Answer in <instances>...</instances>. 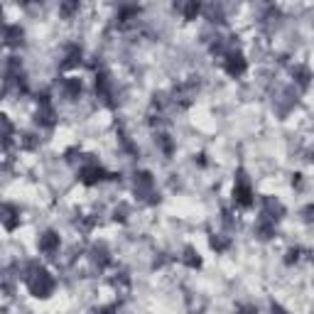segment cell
Here are the masks:
<instances>
[{
    "mask_svg": "<svg viewBox=\"0 0 314 314\" xmlns=\"http://www.w3.org/2000/svg\"><path fill=\"white\" fill-rule=\"evenodd\" d=\"M272 314H290V312H285L280 304H272Z\"/></svg>",
    "mask_w": 314,
    "mask_h": 314,
    "instance_id": "5b68a950",
    "label": "cell"
},
{
    "mask_svg": "<svg viewBox=\"0 0 314 314\" xmlns=\"http://www.w3.org/2000/svg\"><path fill=\"white\" fill-rule=\"evenodd\" d=\"M238 314H258V312H256V307L248 304V307H238Z\"/></svg>",
    "mask_w": 314,
    "mask_h": 314,
    "instance_id": "277c9868",
    "label": "cell"
},
{
    "mask_svg": "<svg viewBox=\"0 0 314 314\" xmlns=\"http://www.w3.org/2000/svg\"><path fill=\"white\" fill-rule=\"evenodd\" d=\"M40 250L47 253V256H52L59 250V235L52 233V231H47V233L40 235Z\"/></svg>",
    "mask_w": 314,
    "mask_h": 314,
    "instance_id": "7a4b0ae2",
    "label": "cell"
},
{
    "mask_svg": "<svg viewBox=\"0 0 314 314\" xmlns=\"http://www.w3.org/2000/svg\"><path fill=\"white\" fill-rule=\"evenodd\" d=\"M224 67L231 76H241V74L246 71V56L241 54V52L228 49V52H226V59H224Z\"/></svg>",
    "mask_w": 314,
    "mask_h": 314,
    "instance_id": "6da1fadb",
    "label": "cell"
},
{
    "mask_svg": "<svg viewBox=\"0 0 314 314\" xmlns=\"http://www.w3.org/2000/svg\"><path fill=\"white\" fill-rule=\"evenodd\" d=\"M182 260H184L189 268H199V265H202V258H199V253H197L194 248H187V250H184V258H182Z\"/></svg>",
    "mask_w": 314,
    "mask_h": 314,
    "instance_id": "3957f363",
    "label": "cell"
}]
</instances>
